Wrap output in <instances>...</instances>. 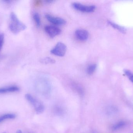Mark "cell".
I'll use <instances>...</instances> for the list:
<instances>
[{"label": "cell", "mask_w": 133, "mask_h": 133, "mask_svg": "<svg viewBox=\"0 0 133 133\" xmlns=\"http://www.w3.org/2000/svg\"><path fill=\"white\" fill-rule=\"evenodd\" d=\"M10 23L9 28L10 30L14 34H17L26 29L25 24L19 20L15 12L10 14Z\"/></svg>", "instance_id": "obj_1"}, {"label": "cell", "mask_w": 133, "mask_h": 133, "mask_svg": "<svg viewBox=\"0 0 133 133\" xmlns=\"http://www.w3.org/2000/svg\"><path fill=\"white\" fill-rule=\"evenodd\" d=\"M26 99L34 107L36 112L37 114H41L44 111V107L41 102L33 97L32 95L27 94L25 96Z\"/></svg>", "instance_id": "obj_2"}, {"label": "cell", "mask_w": 133, "mask_h": 133, "mask_svg": "<svg viewBox=\"0 0 133 133\" xmlns=\"http://www.w3.org/2000/svg\"><path fill=\"white\" fill-rule=\"evenodd\" d=\"M66 45L62 42H58L51 50V54L56 56L63 57L66 54Z\"/></svg>", "instance_id": "obj_3"}, {"label": "cell", "mask_w": 133, "mask_h": 133, "mask_svg": "<svg viewBox=\"0 0 133 133\" xmlns=\"http://www.w3.org/2000/svg\"><path fill=\"white\" fill-rule=\"evenodd\" d=\"M72 5L75 9L83 12H93L96 8L94 5H85L77 2H74Z\"/></svg>", "instance_id": "obj_4"}, {"label": "cell", "mask_w": 133, "mask_h": 133, "mask_svg": "<svg viewBox=\"0 0 133 133\" xmlns=\"http://www.w3.org/2000/svg\"><path fill=\"white\" fill-rule=\"evenodd\" d=\"M44 29L46 33L51 37H55L60 34L61 33V30L55 26H46Z\"/></svg>", "instance_id": "obj_5"}, {"label": "cell", "mask_w": 133, "mask_h": 133, "mask_svg": "<svg viewBox=\"0 0 133 133\" xmlns=\"http://www.w3.org/2000/svg\"><path fill=\"white\" fill-rule=\"evenodd\" d=\"M47 19L51 23L56 25H62L66 24V21L62 18L55 17L47 14L46 15Z\"/></svg>", "instance_id": "obj_6"}, {"label": "cell", "mask_w": 133, "mask_h": 133, "mask_svg": "<svg viewBox=\"0 0 133 133\" xmlns=\"http://www.w3.org/2000/svg\"><path fill=\"white\" fill-rule=\"evenodd\" d=\"M88 32L86 30L78 29L75 32V36L76 37L81 41H85L87 40L88 37Z\"/></svg>", "instance_id": "obj_7"}, {"label": "cell", "mask_w": 133, "mask_h": 133, "mask_svg": "<svg viewBox=\"0 0 133 133\" xmlns=\"http://www.w3.org/2000/svg\"><path fill=\"white\" fill-rule=\"evenodd\" d=\"M19 90V88L16 86H12L9 87L0 88V94L16 92V91H18Z\"/></svg>", "instance_id": "obj_8"}, {"label": "cell", "mask_w": 133, "mask_h": 133, "mask_svg": "<svg viewBox=\"0 0 133 133\" xmlns=\"http://www.w3.org/2000/svg\"><path fill=\"white\" fill-rule=\"evenodd\" d=\"M108 22L111 26H112L115 29H116L118 30H119L120 32H122V33H125L126 29L123 27L120 26H118V25H117V24H115V23H114L112 22H111V21H108Z\"/></svg>", "instance_id": "obj_9"}, {"label": "cell", "mask_w": 133, "mask_h": 133, "mask_svg": "<svg viewBox=\"0 0 133 133\" xmlns=\"http://www.w3.org/2000/svg\"><path fill=\"white\" fill-rule=\"evenodd\" d=\"M97 68L96 64H92L90 65L87 68V73L89 75H91L94 73Z\"/></svg>", "instance_id": "obj_10"}, {"label": "cell", "mask_w": 133, "mask_h": 133, "mask_svg": "<svg viewBox=\"0 0 133 133\" xmlns=\"http://www.w3.org/2000/svg\"><path fill=\"white\" fill-rule=\"evenodd\" d=\"M126 123L125 122L122 121V122H119L116 124H115L112 126V129L114 131H116L118 130L122 129V127H124Z\"/></svg>", "instance_id": "obj_11"}, {"label": "cell", "mask_w": 133, "mask_h": 133, "mask_svg": "<svg viewBox=\"0 0 133 133\" xmlns=\"http://www.w3.org/2000/svg\"><path fill=\"white\" fill-rule=\"evenodd\" d=\"M15 117L16 116L14 114H8L0 116V123L2 122L5 119L15 118Z\"/></svg>", "instance_id": "obj_12"}, {"label": "cell", "mask_w": 133, "mask_h": 133, "mask_svg": "<svg viewBox=\"0 0 133 133\" xmlns=\"http://www.w3.org/2000/svg\"><path fill=\"white\" fill-rule=\"evenodd\" d=\"M41 62L44 64H54L55 63L54 59L50 58H45L41 60Z\"/></svg>", "instance_id": "obj_13"}, {"label": "cell", "mask_w": 133, "mask_h": 133, "mask_svg": "<svg viewBox=\"0 0 133 133\" xmlns=\"http://www.w3.org/2000/svg\"><path fill=\"white\" fill-rule=\"evenodd\" d=\"M33 18L37 26L38 27H39L41 24V22L40 17L39 14L37 13H34L33 15Z\"/></svg>", "instance_id": "obj_14"}, {"label": "cell", "mask_w": 133, "mask_h": 133, "mask_svg": "<svg viewBox=\"0 0 133 133\" xmlns=\"http://www.w3.org/2000/svg\"><path fill=\"white\" fill-rule=\"evenodd\" d=\"M124 72L126 75L129 77L130 80L133 83V73L128 70H125Z\"/></svg>", "instance_id": "obj_15"}, {"label": "cell", "mask_w": 133, "mask_h": 133, "mask_svg": "<svg viewBox=\"0 0 133 133\" xmlns=\"http://www.w3.org/2000/svg\"><path fill=\"white\" fill-rule=\"evenodd\" d=\"M4 36L3 34H0V51L2 48L3 46V43L4 42Z\"/></svg>", "instance_id": "obj_16"}, {"label": "cell", "mask_w": 133, "mask_h": 133, "mask_svg": "<svg viewBox=\"0 0 133 133\" xmlns=\"http://www.w3.org/2000/svg\"><path fill=\"white\" fill-rule=\"evenodd\" d=\"M16 133H22V132L21 130H17V132H16Z\"/></svg>", "instance_id": "obj_17"}, {"label": "cell", "mask_w": 133, "mask_h": 133, "mask_svg": "<svg viewBox=\"0 0 133 133\" xmlns=\"http://www.w3.org/2000/svg\"><path fill=\"white\" fill-rule=\"evenodd\" d=\"M5 133V132H4V133Z\"/></svg>", "instance_id": "obj_18"}]
</instances>
